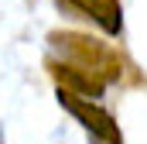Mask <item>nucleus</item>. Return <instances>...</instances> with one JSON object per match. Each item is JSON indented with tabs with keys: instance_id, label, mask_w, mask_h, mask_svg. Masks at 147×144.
<instances>
[{
	"instance_id": "obj_1",
	"label": "nucleus",
	"mask_w": 147,
	"mask_h": 144,
	"mask_svg": "<svg viewBox=\"0 0 147 144\" xmlns=\"http://www.w3.org/2000/svg\"><path fill=\"white\" fill-rule=\"evenodd\" d=\"M51 48L62 52V62H72L79 69H89L96 72L103 82H116L120 79V58L113 55L110 48L96 38H86V35H75V31H51L48 35Z\"/></svg>"
},
{
	"instance_id": "obj_2",
	"label": "nucleus",
	"mask_w": 147,
	"mask_h": 144,
	"mask_svg": "<svg viewBox=\"0 0 147 144\" xmlns=\"http://www.w3.org/2000/svg\"><path fill=\"white\" fill-rule=\"evenodd\" d=\"M58 107L69 110L75 120L86 127V134H89V137H96V141H103V144H123L120 124H116L103 107L89 103L86 96H79V93H72V89H62V86H58Z\"/></svg>"
},
{
	"instance_id": "obj_3",
	"label": "nucleus",
	"mask_w": 147,
	"mask_h": 144,
	"mask_svg": "<svg viewBox=\"0 0 147 144\" xmlns=\"http://www.w3.org/2000/svg\"><path fill=\"white\" fill-rule=\"evenodd\" d=\"M48 72L58 79L62 89H72L79 96H86V100H96V96H103V89H106V82H103L96 72L79 69L72 62H48Z\"/></svg>"
},
{
	"instance_id": "obj_4",
	"label": "nucleus",
	"mask_w": 147,
	"mask_h": 144,
	"mask_svg": "<svg viewBox=\"0 0 147 144\" xmlns=\"http://www.w3.org/2000/svg\"><path fill=\"white\" fill-rule=\"evenodd\" d=\"M65 3H72L86 17H92L106 35H120L123 31V7H120V0H65Z\"/></svg>"
},
{
	"instance_id": "obj_5",
	"label": "nucleus",
	"mask_w": 147,
	"mask_h": 144,
	"mask_svg": "<svg viewBox=\"0 0 147 144\" xmlns=\"http://www.w3.org/2000/svg\"><path fill=\"white\" fill-rule=\"evenodd\" d=\"M0 144H3V127H0Z\"/></svg>"
},
{
	"instance_id": "obj_6",
	"label": "nucleus",
	"mask_w": 147,
	"mask_h": 144,
	"mask_svg": "<svg viewBox=\"0 0 147 144\" xmlns=\"http://www.w3.org/2000/svg\"><path fill=\"white\" fill-rule=\"evenodd\" d=\"M92 144H103V141H96V137H92Z\"/></svg>"
}]
</instances>
